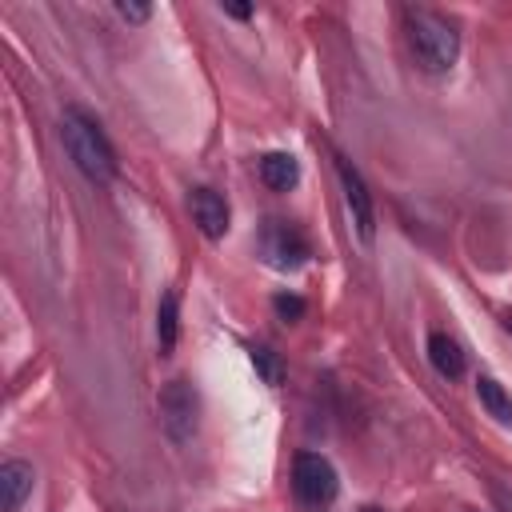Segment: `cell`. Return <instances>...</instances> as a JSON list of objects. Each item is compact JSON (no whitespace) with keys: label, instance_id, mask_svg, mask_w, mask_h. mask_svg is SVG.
Returning a JSON list of instances; mask_svg holds the SVG:
<instances>
[{"label":"cell","instance_id":"6da1fadb","mask_svg":"<svg viewBox=\"0 0 512 512\" xmlns=\"http://www.w3.org/2000/svg\"><path fill=\"white\" fill-rule=\"evenodd\" d=\"M404 28H408V48L424 72L440 76L460 60V32L448 16H440L432 8H408Z\"/></svg>","mask_w":512,"mask_h":512},{"label":"cell","instance_id":"7a4b0ae2","mask_svg":"<svg viewBox=\"0 0 512 512\" xmlns=\"http://www.w3.org/2000/svg\"><path fill=\"white\" fill-rule=\"evenodd\" d=\"M60 136H64V148L72 156V164L92 180V184H108L116 176V152L104 136V128L80 112V108H68L64 120H60Z\"/></svg>","mask_w":512,"mask_h":512},{"label":"cell","instance_id":"3957f363","mask_svg":"<svg viewBox=\"0 0 512 512\" xmlns=\"http://www.w3.org/2000/svg\"><path fill=\"white\" fill-rule=\"evenodd\" d=\"M292 492H296V500H300L304 508H312V512L328 508V504L336 500V492H340L336 468H332L320 452H300V456L292 460Z\"/></svg>","mask_w":512,"mask_h":512},{"label":"cell","instance_id":"277c9868","mask_svg":"<svg viewBox=\"0 0 512 512\" xmlns=\"http://www.w3.org/2000/svg\"><path fill=\"white\" fill-rule=\"evenodd\" d=\"M160 424L172 444H188L200 428V396L188 380H168L160 388Z\"/></svg>","mask_w":512,"mask_h":512},{"label":"cell","instance_id":"5b68a950","mask_svg":"<svg viewBox=\"0 0 512 512\" xmlns=\"http://www.w3.org/2000/svg\"><path fill=\"white\" fill-rule=\"evenodd\" d=\"M260 256H264L272 268L292 272V268H300V264L308 260V240H304V232H300L296 224H288V220H264V224H260Z\"/></svg>","mask_w":512,"mask_h":512},{"label":"cell","instance_id":"8992f818","mask_svg":"<svg viewBox=\"0 0 512 512\" xmlns=\"http://www.w3.org/2000/svg\"><path fill=\"white\" fill-rule=\"evenodd\" d=\"M336 176H340L344 208H348V216H352L356 236H360V240H372V232H376V208H372V192H368L364 176H360L344 156H336Z\"/></svg>","mask_w":512,"mask_h":512},{"label":"cell","instance_id":"52a82bcc","mask_svg":"<svg viewBox=\"0 0 512 512\" xmlns=\"http://www.w3.org/2000/svg\"><path fill=\"white\" fill-rule=\"evenodd\" d=\"M188 212L196 220V228L208 236V240H220L228 232V200L212 188H192L188 192Z\"/></svg>","mask_w":512,"mask_h":512},{"label":"cell","instance_id":"ba28073f","mask_svg":"<svg viewBox=\"0 0 512 512\" xmlns=\"http://www.w3.org/2000/svg\"><path fill=\"white\" fill-rule=\"evenodd\" d=\"M32 484H36V472L28 460H4L0 464V500H4V512H20V504L32 496Z\"/></svg>","mask_w":512,"mask_h":512},{"label":"cell","instance_id":"9c48e42d","mask_svg":"<svg viewBox=\"0 0 512 512\" xmlns=\"http://www.w3.org/2000/svg\"><path fill=\"white\" fill-rule=\"evenodd\" d=\"M428 360L444 380H460L464 376V348L448 332H432L428 336Z\"/></svg>","mask_w":512,"mask_h":512},{"label":"cell","instance_id":"30bf717a","mask_svg":"<svg viewBox=\"0 0 512 512\" xmlns=\"http://www.w3.org/2000/svg\"><path fill=\"white\" fill-rule=\"evenodd\" d=\"M256 172H260V180H264L272 192H288V188L300 180V164H296V156H288V152H264L260 164H256Z\"/></svg>","mask_w":512,"mask_h":512},{"label":"cell","instance_id":"8fae6325","mask_svg":"<svg viewBox=\"0 0 512 512\" xmlns=\"http://www.w3.org/2000/svg\"><path fill=\"white\" fill-rule=\"evenodd\" d=\"M476 396L484 404V412L500 424H512V396L504 392V384L496 376H476Z\"/></svg>","mask_w":512,"mask_h":512},{"label":"cell","instance_id":"7c38bea8","mask_svg":"<svg viewBox=\"0 0 512 512\" xmlns=\"http://www.w3.org/2000/svg\"><path fill=\"white\" fill-rule=\"evenodd\" d=\"M176 336H180V300H176V292H164L160 296V308H156V340H160V352H172L176 348Z\"/></svg>","mask_w":512,"mask_h":512},{"label":"cell","instance_id":"4fadbf2b","mask_svg":"<svg viewBox=\"0 0 512 512\" xmlns=\"http://www.w3.org/2000/svg\"><path fill=\"white\" fill-rule=\"evenodd\" d=\"M252 364H256V372L264 376V384H280V356L272 352V348H252Z\"/></svg>","mask_w":512,"mask_h":512},{"label":"cell","instance_id":"5bb4252c","mask_svg":"<svg viewBox=\"0 0 512 512\" xmlns=\"http://www.w3.org/2000/svg\"><path fill=\"white\" fill-rule=\"evenodd\" d=\"M272 308H276V316H280V320H288V324L304 316V300H300V296H292V292H276V296H272Z\"/></svg>","mask_w":512,"mask_h":512},{"label":"cell","instance_id":"9a60e30c","mask_svg":"<svg viewBox=\"0 0 512 512\" xmlns=\"http://www.w3.org/2000/svg\"><path fill=\"white\" fill-rule=\"evenodd\" d=\"M116 12H120V20H128V24H144V20L152 16V8H148V4H136V0H116Z\"/></svg>","mask_w":512,"mask_h":512},{"label":"cell","instance_id":"2e32d148","mask_svg":"<svg viewBox=\"0 0 512 512\" xmlns=\"http://www.w3.org/2000/svg\"><path fill=\"white\" fill-rule=\"evenodd\" d=\"M224 12H228V16H236V20H248V16H252V8H248V4H224Z\"/></svg>","mask_w":512,"mask_h":512},{"label":"cell","instance_id":"e0dca14e","mask_svg":"<svg viewBox=\"0 0 512 512\" xmlns=\"http://www.w3.org/2000/svg\"><path fill=\"white\" fill-rule=\"evenodd\" d=\"M360 512H380V508H360Z\"/></svg>","mask_w":512,"mask_h":512}]
</instances>
